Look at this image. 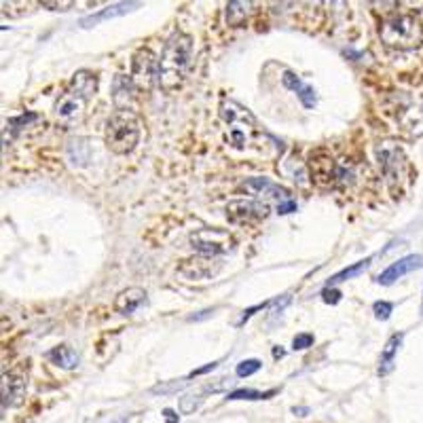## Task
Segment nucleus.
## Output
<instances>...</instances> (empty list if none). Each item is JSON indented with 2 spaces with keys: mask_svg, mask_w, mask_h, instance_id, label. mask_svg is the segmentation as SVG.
Returning <instances> with one entry per match:
<instances>
[{
  "mask_svg": "<svg viewBox=\"0 0 423 423\" xmlns=\"http://www.w3.org/2000/svg\"><path fill=\"white\" fill-rule=\"evenodd\" d=\"M201 404H203V394H201V392H199V394H186V396H182L180 398V413L182 415H190V413H195Z\"/></svg>",
  "mask_w": 423,
  "mask_h": 423,
  "instance_id": "obj_25",
  "label": "nucleus"
},
{
  "mask_svg": "<svg viewBox=\"0 0 423 423\" xmlns=\"http://www.w3.org/2000/svg\"><path fill=\"white\" fill-rule=\"evenodd\" d=\"M311 345H313V335H309V332L297 335L295 341H292V350H295V352L307 350V347H311Z\"/></svg>",
  "mask_w": 423,
  "mask_h": 423,
  "instance_id": "obj_31",
  "label": "nucleus"
},
{
  "mask_svg": "<svg viewBox=\"0 0 423 423\" xmlns=\"http://www.w3.org/2000/svg\"><path fill=\"white\" fill-rule=\"evenodd\" d=\"M379 36L381 43L389 49L413 51L423 43V21L409 13L392 15L379 26Z\"/></svg>",
  "mask_w": 423,
  "mask_h": 423,
  "instance_id": "obj_2",
  "label": "nucleus"
},
{
  "mask_svg": "<svg viewBox=\"0 0 423 423\" xmlns=\"http://www.w3.org/2000/svg\"><path fill=\"white\" fill-rule=\"evenodd\" d=\"M28 389V379L26 374L11 370L2 374V383H0V394H2V407H17Z\"/></svg>",
  "mask_w": 423,
  "mask_h": 423,
  "instance_id": "obj_11",
  "label": "nucleus"
},
{
  "mask_svg": "<svg viewBox=\"0 0 423 423\" xmlns=\"http://www.w3.org/2000/svg\"><path fill=\"white\" fill-rule=\"evenodd\" d=\"M422 108H423V96H422Z\"/></svg>",
  "mask_w": 423,
  "mask_h": 423,
  "instance_id": "obj_39",
  "label": "nucleus"
},
{
  "mask_svg": "<svg viewBox=\"0 0 423 423\" xmlns=\"http://www.w3.org/2000/svg\"><path fill=\"white\" fill-rule=\"evenodd\" d=\"M422 254H409V256H404V258L392 263L383 273H379V275H377V284H381V286H392V284L398 282L400 277H404V275H409V273H413V271H417V269H422Z\"/></svg>",
  "mask_w": 423,
  "mask_h": 423,
  "instance_id": "obj_12",
  "label": "nucleus"
},
{
  "mask_svg": "<svg viewBox=\"0 0 423 423\" xmlns=\"http://www.w3.org/2000/svg\"><path fill=\"white\" fill-rule=\"evenodd\" d=\"M159 60L153 56L151 49H140L131 61V81L138 89H148L151 81H157Z\"/></svg>",
  "mask_w": 423,
  "mask_h": 423,
  "instance_id": "obj_10",
  "label": "nucleus"
},
{
  "mask_svg": "<svg viewBox=\"0 0 423 423\" xmlns=\"http://www.w3.org/2000/svg\"><path fill=\"white\" fill-rule=\"evenodd\" d=\"M225 263L218 256H208V254H199V256H190L184 258L178 265V273L184 280L190 282H205L216 277L223 271Z\"/></svg>",
  "mask_w": 423,
  "mask_h": 423,
  "instance_id": "obj_7",
  "label": "nucleus"
},
{
  "mask_svg": "<svg viewBox=\"0 0 423 423\" xmlns=\"http://www.w3.org/2000/svg\"><path fill=\"white\" fill-rule=\"evenodd\" d=\"M282 83H284V87L286 89H290V91H297V96H299V100H301V104L305 108H313L315 106V102H317V98H315V89L311 87V85H307V83H302L301 78L295 74V72H284V76H282Z\"/></svg>",
  "mask_w": 423,
  "mask_h": 423,
  "instance_id": "obj_15",
  "label": "nucleus"
},
{
  "mask_svg": "<svg viewBox=\"0 0 423 423\" xmlns=\"http://www.w3.org/2000/svg\"><path fill=\"white\" fill-rule=\"evenodd\" d=\"M402 339H404V335L400 332V335H394L387 343H385V347H383V354H381V366H379V374H389L392 370H394V362H396V354H398V350H400V345H402Z\"/></svg>",
  "mask_w": 423,
  "mask_h": 423,
  "instance_id": "obj_20",
  "label": "nucleus"
},
{
  "mask_svg": "<svg viewBox=\"0 0 423 423\" xmlns=\"http://www.w3.org/2000/svg\"><path fill=\"white\" fill-rule=\"evenodd\" d=\"M398 121L411 136H423V108H407L398 115Z\"/></svg>",
  "mask_w": 423,
  "mask_h": 423,
  "instance_id": "obj_23",
  "label": "nucleus"
},
{
  "mask_svg": "<svg viewBox=\"0 0 423 423\" xmlns=\"http://www.w3.org/2000/svg\"><path fill=\"white\" fill-rule=\"evenodd\" d=\"M220 117H223V121L231 127V133H229L231 144L238 146V148H243L245 142L250 140V133L254 131V119H252V115L243 106H240L238 102H231L229 100V102H223Z\"/></svg>",
  "mask_w": 423,
  "mask_h": 423,
  "instance_id": "obj_5",
  "label": "nucleus"
},
{
  "mask_svg": "<svg viewBox=\"0 0 423 423\" xmlns=\"http://www.w3.org/2000/svg\"><path fill=\"white\" fill-rule=\"evenodd\" d=\"M275 392H256V389H238L233 394H229V400H265L269 396H273Z\"/></svg>",
  "mask_w": 423,
  "mask_h": 423,
  "instance_id": "obj_26",
  "label": "nucleus"
},
{
  "mask_svg": "<svg viewBox=\"0 0 423 423\" xmlns=\"http://www.w3.org/2000/svg\"><path fill=\"white\" fill-rule=\"evenodd\" d=\"M106 146L115 155H129L136 151L140 142V121L131 111H117L108 123L104 131Z\"/></svg>",
  "mask_w": 423,
  "mask_h": 423,
  "instance_id": "obj_3",
  "label": "nucleus"
},
{
  "mask_svg": "<svg viewBox=\"0 0 423 423\" xmlns=\"http://www.w3.org/2000/svg\"><path fill=\"white\" fill-rule=\"evenodd\" d=\"M136 83L131 81V76H123L119 74L115 78V89H113V100H115V106L117 111H131L129 104L133 100V93H136Z\"/></svg>",
  "mask_w": 423,
  "mask_h": 423,
  "instance_id": "obj_17",
  "label": "nucleus"
},
{
  "mask_svg": "<svg viewBox=\"0 0 423 423\" xmlns=\"http://www.w3.org/2000/svg\"><path fill=\"white\" fill-rule=\"evenodd\" d=\"M188 242L199 254L208 256H220L235 248V238L225 229H197L188 235Z\"/></svg>",
  "mask_w": 423,
  "mask_h": 423,
  "instance_id": "obj_6",
  "label": "nucleus"
},
{
  "mask_svg": "<svg viewBox=\"0 0 423 423\" xmlns=\"http://www.w3.org/2000/svg\"><path fill=\"white\" fill-rule=\"evenodd\" d=\"M252 11H254V0H229L227 2V11H225L227 26L240 28L250 19Z\"/></svg>",
  "mask_w": 423,
  "mask_h": 423,
  "instance_id": "obj_16",
  "label": "nucleus"
},
{
  "mask_svg": "<svg viewBox=\"0 0 423 423\" xmlns=\"http://www.w3.org/2000/svg\"><path fill=\"white\" fill-rule=\"evenodd\" d=\"M74 2L76 0H41V4L51 11H70L74 6Z\"/></svg>",
  "mask_w": 423,
  "mask_h": 423,
  "instance_id": "obj_30",
  "label": "nucleus"
},
{
  "mask_svg": "<svg viewBox=\"0 0 423 423\" xmlns=\"http://www.w3.org/2000/svg\"><path fill=\"white\" fill-rule=\"evenodd\" d=\"M68 89H72V91L85 96L87 100H91L98 91V76L89 70H78V72L72 74Z\"/></svg>",
  "mask_w": 423,
  "mask_h": 423,
  "instance_id": "obj_18",
  "label": "nucleus"
},
{
  "mask_svg": "<svg viewBox=\"0 0 423 423\" xmlns=\"http://www.w3.org/2000/svg\"><path fill=\"white\" fill-rule=\"evenodd\" d=\"M341 290H337L335 286H326L324 290H322V299L324 302H328V305H337V302L341 301Z\"/></svg>",
  "mask_w": 423,
  "mask_h": 423,
  "instance_id": "obj_32",
  "label": "nucleus"
},
{
  "mask_svg": "<svg viewBox=\"0 0 423 423\" xmlns=\"http://www.w3.org/2000/svg\"><path fill=\"white\" fill-rule=\"evenodd\" d=\"M68 159L76 168H85L91 159V146L85 138H76L68 144Z\"/></svg>",
  "mask_w": 423,
  "mask_h": 423,
  "instance_id": "obj_21",
  "label": "nucleus"
},
{
  "mask_svg": "<svg viewBox=\"0 0 423 423\" xmlns=\"http://www.w3.org/2000/svg\"><path fill=\"white\" fill-rule=\"evenodd\" d=\"M148 302V295L144 288H138V286H131V288H125L117 295L115 299V311L121 313V315H133L140 307H144Z\"/></svg>",
  "mask_w": 423,
  "mask_h": 423,
  "instance_id": "obj_13",
  "label": "nucleus"
},
{
  "mask_svg": "<svg viewBox=\"0 0 423 423\" xmlns=\"http://www.w3.org/2000/svg\"><path fill=\"white\" fill-rule=\"evenodd\" d=\"M138 4H140L138 0H121V2H115V4H111V6H106V9H102V11L93 13V15H89V17H83V19H81V26H83V28H93V26H98V24H102V21L121 17L125 13L133 11Z\"/></svg>",
  "mask_w": 423,
  "mask_h": 423,
  "instance_id": "obj_14",
  "label": "nucleus"
},
{
  "mask_svg": "<svg viewBox=\"0 0 423 423\" xmlns=\"http://www.w3.org/2000/svg\"><path fill=\"white\" fill-rule=\"evenodd\" d=\"M269 216V205L263 201H254V199H240V201H231L227 205V220L231 225H252V223H260Z\"/></svg>",
  "mask_w": 423,
  "mask_h": 423,
  "instance_id": "obj_8",
  "label": "nucleus"
},
{
  "mask_svg": "<svg viewBox=\"0 0 423 423\" xmlns=\"http://www.w3.org/2000/svg\"><path fill=\"white\" fill-rule=\"evenodd\" d=\"M292 210H297V203L295 201H286V203H280L277 205V212L280 214H290Z\"/></svg>",
  "mask_w": 423,
  "mask_h": 423,
  "instance_id": "obj_33",
  "label": "nucleus"
},
{
  "mask_svg": "<svg viewBox=\"0 0 423 423\" xmlns=\"http://www.w3.org/2000/svg\"><path fill=\"white\" fill-rule=\"evenodd\" d=\"M368 265H370V258H364V260H360V263H356V265H352V267H347V269L339 271L337 275H332V277H330L328 286H337V284H341V282H347V280L358 277L360 273H364V271L368 269Z\"/></svg>",
  "mask_w": 423,
  "mask_h": 423,
  "instance_id": "obj_24",
  "label": "nucleus"
},
{
  "mask_svg": "<svg viewBox=\"0 0 423 423\" xmlns=\"http://www.w3.org/2000/svg\"><path fill=\"white\" fill-rule=\"evenodd\" d=\"M163 415H165V422L168 423H178V417L174 415V411H172V409H165V411H163Z\"/></svg>",
  "mask_w": 423,
  "mask_h": 423,
  "instance_id": "obj_35",
  "label": "nucleus"
},
{
  "mask_svg": "<svg viewBox=\"0 0 423 423\" xmlns=\"http://www.w3.org/2000/svg\"><path fill=\"white\" fill-rule=\"evenodd\" d=\"M273 356H275V358H282V356H284V352L275 347V350H273Z\"/></svg>",
  "mask_w": 423,
  "mask_h": 423,
  "instance_id": "obj_36",
  "label": "nucleus"
},
{
  "mask_svg": "<svg viewBox=\"0 0 423 423\" xmlns=\"http://www.w3.org/2000/svg\"><path fill=\"white\" fill-rule=\"evenodd\" d=\"M280 2H284V4H292L295 0H280Z\"/></svg>",
  "mask_w": 423,
  "mask_h": 423,
  "instance_id": "obj_37",
  "label": "nucleus"
},
{
  "mask_svg": "<svg viewBox=\"0 0 423 423\" xmlns=\"http://www.w3.org/2000/svg\"><path fill=\"white\" fill-rule=\"evenodd\" d=\"M190 56H193V39L188 34H174L159 58L157 68V83L163 91H176L184 83L186 72L190 68Z\"/></svg>",
  "mask_w": 423,
  "mask_h": 423,
  "instance_id": "obj_1",
  "label": "nucleus"
},
{
  "mask_svg": "<svg viewBox=\"0 0 423 423\" xmlns=\"http://www.w3.org/2000/svg\"><path fill=\"white\" fill-rule=\"evenodd\" d=\"M260 366H263V362H260V360H256V358H252V360H242V362L238 364L235 372H238V377H250V374L258 372V370H260Z\"/></svg>",
  "mask_w": 423,
  "mask_h": 423,
  "instance_id": "obj_28",
  "label": "nucleus"
},
{
  "mask_svg": "<svg viewBox=\"0 0 423 423\" xmlns=\"http://www.w3.org/2000/svg\"><path fill=\"white\" fill-rule=\"evenodd\" d=\"M188 383H190V381H186V379H180V381H170V383H159V385H155L151 392H153V394L168 396V394H174V392H180V389H184Z\"/></svg>",
  "mask_w": 423,
  "mask_h": 423,
  "instance_id": "obj_27",
  "label": "nucleus"
},
{
  "mask_svg": "<svg viewBox=\"0 0 423 423\" xmlns=\"http://www.w3.org/2000/svg\"><path fill=\"white\" fill-rule=\"evenodd\" d=\"M87 98L68 89L60 100L56 102V119L66 125V127H72L76 123L83 121L85 117V111H87Z\"/></svg>",
  "mask_w": 423,
  "mask_h": 423,
  "instance_id": "obj_9",
  "label": "nucleus"
},
{
  "mask_svg": "<svg viewBox=\"0 0 423 423\" xmlns=\"http://www.w3.org/2000/svg\"><path fill=\"white\" fill-rule=\"evenodd\" d=\"M214 311H216V309H205V311H201V315H193L190 322H199V320H203V317H210Z\"/></svg>",
  "mask_w": 423,
  "mask_h": 423,
  "instance_id": "obj_34",
  "label": "nucleus"
},
{
  "mask_svg": "<svg viewBox=\"0 0 423 423\" xmlns=\"http://www.w3.org/2000/svg\"><path fill=\"white\" fill-rule=\"evenodd\" d=\"M115 423H121V422H115Z\"/></svg>",
  "mask_w": 423,
  "mask_h": 423,
  "instance_id": "obj_40",
  "label": "nucleus"
},
{
  "mask_svg": "<svg viewBox=\"0 0 423 423\" xmlns=\"http://www.w3.org/2000/svg\"><path fill=\"white\" fill-rule=\"evenodd\" d=\"M377 157H379V165L387 184L392 188L396 186L400 188V184L407 176V157L402 148L396 142H381L377 146Z\"/></svg>",
  "mask_w": 423,
  "mask_h": 423,
  "instance_id": "obj_4",
  "label": "nucleus"
},
{
  "mask_svg": "<svg viewBox=\"0 0 423 423\" xmlns=\"http://www.w3.org/2000/svg\"><path fill=\"white\" fill-rule=\"evenodd\" d=\"M243 190L252 193V195H269V197H277V199H288V190L273 184L269 178H250L242 184Z\"/></svg>",
  "mask_w": 423,
  "mask_h": 423,
  "instance_id": "obj_19",
  "label": "nucleus"
},
{
  "mask_svg": "<svg viewBox=\"0 0 423 423\" xmlns=\"http://www.w3.org/2000/svg\"><path fill=\"white\" fill-rule=\"evenodd\" d=\"M372 311H374V317H377V320L385 322V320H389V315H392V311H394V305L387 301H377L372 305Z\"/></svg>",
  "mask_w": 423,
  "mask_h": 423,
  "instance_id": "obj_29",
  "label": "nucleus"
},
{
  "mask_svg": "<svg viewBox=\"0 0 423 423\" xmlns=\"http://www.w3.org/2000/svg\"><path fill=\"white\" fill-rule=\"evenodd\" d=\"M422 315H423V301H422Z\"/></svg>",
  "mask_w": 423,
  "mask_h": 423,
  "instance_id": "obj_38",
  "label": "nucleus"
},
{
  "mask_svg": "<svg viewBox=\"0 0 423 423\" xmlns=\"http://www.w3.org/2000/svg\"><path fill=\"white\" fill-rule=\"evenodd\" d=\"M47 358L51 360V362L56 364V366H60L63 370H72V368H76L78 362H81V358H78V354L72 350V347H68V345H60V347H53L49 354H47Z\"/></svg>",
  "mask_w": 423,
  "mask_h": 423,
  "instance_id": "obj_22",
  "label": "nucleus"
}]
</instances>
